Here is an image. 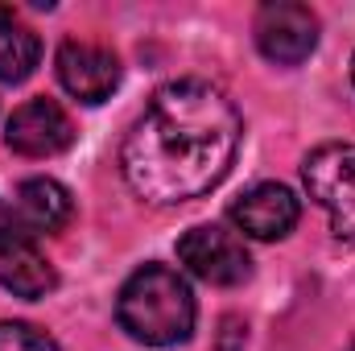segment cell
Masks as SVG:
<instances>
[{
    "label": "cell",
    "mask_w": 355,
    "mask_h": 351,
    "mask_svg": "<svg viewBox=\"0 0 355 351\" xmlns=\"http://www.w3.org/2000/svg\"><path fill=\"white\" fill-rule=\"evenodd\" d=\"M236 103L202 79H174L149 99L124 137L120 170L137 198L178 207L211 194L240 153Z\"/></svg>",
    "instance_id": "obj_1"
},
{
    "label": "cell",
    "mask_w": 355,
    "mask_h": 351,
    "mask_svg": "<svg viewBox=\"0 0 355 351\" xmlns=\"http://www.w3.org/2000/svg\"><path fill=\"white\" fill-rule=\"evenodd\" d=\"M194 318H198V306L186 277L157 261L141 264L116 298V323L145 348L186 343L194 331Z\"/></svg>",
    "instance_id": "obj_2"
},
{
    "label": "cell",
    "mask_w": 355,
    "mask_h": 351,
    "mask_svg": "<svg viewBox=\"0 0 355 351\" xmlns=\"http://www.w3.org/2000/svg\"><path fill=\"white\" fill-rule=\"evenodd\" d=\"M302 182L331 215V232L355 240V145H318L302 162Z\"/></svg>",
    "instance_id": "obj_3"
},
{
    "label": "cell",
    "mask_w": 355,
    "mask_h": 351,
    "mask_svg": "<svg viewBox=\"0 0 355 351\" xmlns=\"http://www.w3.org/2000/svg\"><path fill=\"white\" fill-rule=\"evenodd\" d=\"M178 261L186 264L198 281L207 285H244L252 277V257L244 248V240H236L232 232L215 228V223H198L178 240Z\"/></svg>",
    "instance_id": "obj_4"
},
{
    "label": "cell",
    "mask_w": 355,
    "mask_h": 351,
    "mask_svg": "<svg viewBox=\"0 0 355 351\" xmlns=\"http://www.w3.org/2000/svg\"><path fill=\"white\" fill-rule=\"evenodd\" d=\"M257 46L268 62L277 67H297L314 54L318 46V17L310 4L293 0H268L257 12Z\"/></svg>",
    "instance_id": "obj_5"
},
{
    "label": "cell",
    "mask_w": 355,
    "mask_h": 351,
    "mask_svg": "<svg viewBox=\"0 0 355 351\" xmlns=\"http://www.w3.org/2000/svg\"><path fill=\"white\" fill-rule=\"evenodd\" d=\"M4 141L12 153L21 157H58L75 145V124L71 116L54 103V99H29L21 103L8 124H4Z\"/></svg>",
    "instance_id": "obj_6"
},
{
    "label": "cell",
    "mask_w": 355,
    "mask_h": 351,
    "mask_svg": "<svg viewBox=\"0 0 355 351\" xmlns=\"http://www.w3.org/2000/svg\"><path fill=\"white\" fill-rule=\"evenodd\" d=\"M54 67H58V83L79 103H103L112 91L120 87V58L107 46H99V42L67 37L58 46Z\"/></svg>",
    "instance_id": "obj_7"
},
{
    "label": "cell",
    "mask_w": 355,
    "mask_h": 351,
    "mask_svg": "<svg viewBox=\"0 0 355 351\" xmlns=\"http://www.w3.org/2000/svg\"><path fill=\"white\" fill-rule=\"evenodd\" d=\"M227 215H232V223H236L244 236H252V240H285V236L297 228V219H302V203H297V194H293L289 186H281V182H261V186H252L248 194H240V198L227 207Z\"/></svg>",
    "instance_id": "obj_8"
},
{
    "label": "cell",
    "mask_w": 355,
    "mask_h": 351,
    "mask_svg": "<svg viewBox=\"0 0 355 351\" xmlns=\"http://www.w3.org/2000/svg\"><path fill=\"white\" fill-rule=\"evenodd\" d=\"M12 207H17L21 223H25L33 236L62 232V228L75 219V198H71V190H67L62 182H54V178H25Z\"/></svg>",
    "instance_id": "obj_9"
},
{
    "label": "cell",
    "mask_w": 355,
    "mask_h": 351,
    "mask_svg": "<svg viewBox=\"0 0 355 351\" xmlns=\"http://www.w3.org/2000/svg\"><path fill=\"white\" fill-rule=\"evenodd\" d=\"M0 285L8 293H17V298L33 302V298H46L58 285V273L42 257L37 240L29 236V240H12V244L0 248Z\"/></svg>",
    "instance_id": "obj_10"
},
{
    "label": "cell",
    "mask_w": 355,
    "mask_h": 351,
    "mask_svg": "<svg viewBox=\"0 0 355 351\" xmlns=\"http://www.w3.org/2000/svg\"><path fill=\"white\" fill-rule=\"evenodd\" d=\"M42 62V42L37 33L0 4V83H21L33 75V67Z\"/></svg>",
    "instance_id": "obj_11"
},
{
    "label": "cell",
    "mask_w": 355,
    "mask_h": 351,
    "mask_svg": "<svg viewBox=\"0 0 355 351\" xmlns=\"http://www.w3.org/2000/svg\"><path fill=\"white\" fill-rule=\"evenodd\" d=\"M0 351H58V343L33 323H0Z\"/></svg>",
    "instance_id": "obj_12"
},
{
    "label": "cell",
    "mask_w": 355,
    "mask_h": 351,
    "mask_svg": "<svg viewBox=\"0 0 355 351\" xmlns=\"http://www.w3.org/2000/svg\"><path fill=\"white\" fill-rule=\"evenodd\" d=\"M29 236H33V232L21 223L17 207H8V203L0 198V248H4V244H12V240H29ZM33 240H37V236H33Z\"/></svg>",
    "instance_id": "obj_13"
},
{
    "label": "cell",
    "mask_w": 355,
    "mask_h": 351,
    "mask_svg": "<svg viewBox=\"0 0 355 351\" xmlns=\"http://www.w3.org/2000/svg\"><path fill=\"white\" fill-rule=\"evenodd\" d=\"M223 339H240V343H244V327H240V318H223ZM219 351H236V348L223 343Z\"/></svg>",
    "instance_id": "obj_14"
},
{
    "label": "cell",
    "mask_w": 355,
    "mask_h": 351,
    "mask_svg": "<svg viewBox=\"0 0 355 351\" xmlns=\"http://www.w3.org/2000/svg\"><path fill=\"white\" fill-rule=\"evenodd\" d=\"M352 79H355V58H352Z\"/></svg>",
    "instance_id": "obj_15"
},
{
    "label": "cell",
    "mask_w": 355,
    "mask_h": 351,
    "mask_svg": "<svg viewBox=\"0 0 355 351\" xmlns=\"http://www.w3.org/2000/svg\"><path fill=\"white\" fill-rule=\"evenodd\" d=\"M347 351H355V339H352V348H347Z\"/></svg>",
    "instance_id": "obj_16"
}]
</instances>
